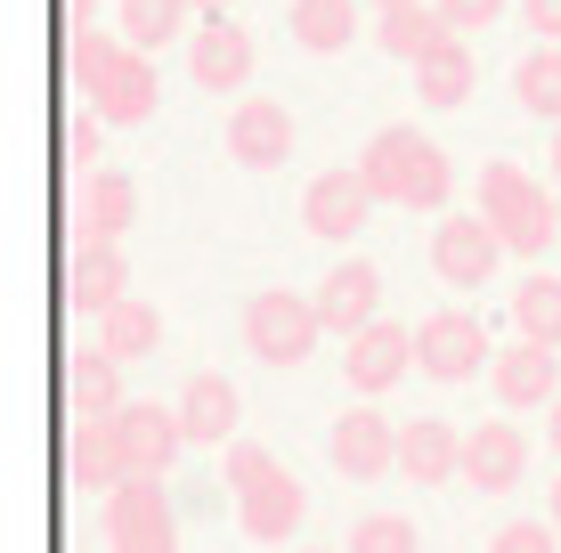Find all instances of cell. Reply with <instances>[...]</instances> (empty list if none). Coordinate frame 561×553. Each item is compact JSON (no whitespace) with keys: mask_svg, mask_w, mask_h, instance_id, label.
Returning a JSON list of instances; mask_svg holds the SVG:
<instances>
[{"mask_svg":"<svg viewBox=\"0 0 561 553\" xmlns=\"http://www.w3.org/2000/svg\"><path fill=\"white\" fill-rule=\"evenodd\" d=\"M375 9H408V0H375Z\"/></svg>","mask_w":561,"mask_h":553,"instance_id":"ab89813d","label":"cell"},{"mask_svg":"<svg viewBox=\"0 0 561 553\" xmlns=\"http://www.w3.org/2000/svg\"><path fill=\"white\" fill-rule=\"evenodd\" d=\"M408 367H415V326H391V318H375L366 334H351V358H342L351 391H366V399H382Z\"/></svg>","mask_w":561,"mask_h":553,"instance_id":"7c38bea8","label":"cell"},{"mask_svg":"<svg viewBox=\"0 0 561 553\" xmlns=\"http://www.w3.org/2000/svg\"><path fill=\"white\" fill-rule=\"evenodd\" d=\"M196 9H204V16H220V9H228V0H196Z\"/></svg>","mask_w":561,"mask_h":553,"instance_id":"74e56055","label":"cell"},{"mask_svg":"<svg viewBox=\"0 0 561 553\" xmlns=\"http://www.w3.org/2000/svg\"><path fill=\"white\" fill-rule=\"evenodd\" d=\"M325 456H334V472H351V481H382V472H399V431L382 424L375 407H351L325 431Z\"/></svg>","mask_w":561,"mask_h":553,"instance_id":"4fadbf2b","label":"cell"},{"mask_svg":"<svg viewBox=\"0 0 561 553\" xmlns=\"http://www.w3.org/2000/svg\"><path fill=\"white\" fill-rule=\"evenodd\" d=\"M351 553H415V521H399V512H366L351 529Z\"/></svg>","mask_w":561,"mask_h":553,"instance_id":"4dcf8cb0","label":"cell"},{"mask_svg":"<svg viewBox=\"0 0 561 553\" xmlns=\"http://www.w3.org/2000/svg\"><path fill=\"white\" fill-rule=\"evenodd\" d=\"M66 407L73 415H114L123 407V358H106L99 342L66 358Z\"/></svg>","mask_w":561,"mask_h":553,"instance_id":"603a6c76","label":"cell"},{"mask_svg":"<svg viewBox=\"0 0 561 553\" xmlns=\"http://www.w3.org/2000/svg\"><path fill=\"white\" fill-rule=\"evenodd\" d=\"M553 538H561V529H553ZM553 538H546V521H513V529H496L489 553H561Z\"/></svg>","mask_w":561,"mask_h":553,"instance_id":"1f68e13d","label":"cell"},{"mask_svg":"<svg viewBox=\"0 0 561 553\" xmlns=\"http://www.w3.org/2000/svg\"><path fill=\"white\" fill-rule=\"evenodd\" d=\"M187 9H196V0H123L114 33H123L130 49H147V57H154V49L171 42V33H180V16H187Z\"/></svg>","mask_w":561,"mask_h":553,"instance_id":"f1b7e54d","label":"cell"},{"mask_svg":"<svg viewBox=\"0 0 561 553\" xmlns=\"http://www.w3.org/2000/svg\"><path fill=\"white\" fill-rule=\"evenodd\" d=\"M480 358H489V326L472 310H432L415 326V367L432 383H463V375H480Z\"/></svg>","mask_w":561,"mask_h":553,"instance_id":"52a82bcc","label":"cell"},{"mask_svg":"<svg viewBox=\"0 0 561 553\" xmlns=\"http://www.w3.org/2000/svg\"><path fill=\"white\" fill-rule=\"evenodd\" d=\"M294 114H285L277 99H244L237 114H228V155H237L244 171H277L285 155H294Z\"/></svg>","mask_w":561,"mask_h":553,"instance_id":"5bb4252c","label":"cell"},{"mask_svg":"<svg viewBox=\"0 0 561 553\" xmlns=\"http://www.w3.org/2000/svg\"><path fill=\"white\" fill-rule=\"evenodd\" d=\"M114 440H123V464L130 472H171V456L187 448V424H180V407L123 399V407H114Z\"/></svg>","mask_w":561,"mask_h":553,"instance_id":"ba28073f","label":"cell"},{"mask_svg":"<svg viewBox=\"0 0 561 553\" xmlns=\"http://www.w3.org/2000/svg\"><path fill=\"white\" fill-rule=\"evenodd\" d=\"M399 481L432 488V481H463V431H448L439 415H423V424L399 431Z\"/></svg>","mask_w":561,"mask_h":553,"instance_id":"e0dca14e","label":"cell"},{"mask_svg":"<svg viewBox=\"0 0 561 553\" xmlns=\"http://www.w3.org/2000/svg\"><path fill=\"white\" fill-rule=\"evenodd\" d=\"M415 99L423 106H463L472 99V49H463V33H448V42L415 66Z\"/></svg>","mask_w":561,"mask_h":553,"instance_id":"d4e9b609","label":"cell"},{"mask_svg":"<svg viewBox=\"0 0 561 553\" xmlns=\"http://www.w3.org/2000/svg\"><path fill=\"white\" fill-rule=\"evenodd\" d=\"M114 301H130V261H123V244H99V237H82L66 253V310H82V318H106Z\"/></svg>","mask_w":561,"mask_h":553,"instance_id":"9c48e42d","label":"cell"},{"mask_svg":"<svg viewBox=\"0 0 561 553\" xmlns=\"http://www.w3.org/2000/svg\"><path fill=\"white\" fill-rule=\"evenodd\" d=\"M546 448L561 456V399H553V407H546Z\"/></svg>","mask_w":561,"mask_h":553,"instance_id":"d590c367","label":"cell"},{"mask_svg":"<svg viewBox=\"0 0 561 553\" xmlns=\"http://www.w3.org/2000/svg\"><path fill=\"white\" fill-rule=\"evenodd\" d=\"M285 25H294V42H301V49L334 57V49H351L358 9H351V0H294V9H285Z\"/></svg>","mask_w":561,"mask_h":553,"instance_id":"4316f807","label":"cell"},{"mask_svg":"<svg viewBox=\"0 0 561 553\" xmlns=\"http://www.w3.org/2000/svg\"><path fill=\"white\" fill-rule=\"evenodd\" d=\"M496 261H505V237L489 228V212H448L432 228V277L456 285V293H472V285L496 277Z\"/></svg>","mask_w":561,"mask_h":553,"instance_id":"8992f818","label":"cell"},{"mask_svg":"<svg viewBox=\"0 0 561 553\" xmlns=\"http://www.w3.org/2000/svg\"><path fill=\"white\" fill-rule=\"evenodd\" d=\"M301 220H309V237L351 244L358 228L375 220V187H366V171H318L309 196H301Z\"/></svg>","mask_w":561,"mask_h":553,"instance_id":"30bf717a","label":"cell"},{"mask_svg":"<svg viewBox=\"0 0 561 553\" xmlns=\"http://www.w3.org/2000/svg\"><path fill=\"white\" fill-rule=\"evenodd\" d=\"M228 488H237V521H244L253 545H285L301 529V512H309L301 481L253 440H228Z\"/></svg>","mask_w":561,"mask_h":553,"instance_id":"3957f363","label":"cell"},{"mask_svg":"<svg viewBox=\"0 0 561 553\" xmlns=\"http://www.w3.org/2000/svg\"><path fill=\"white\" fill-rule=\"evenodd\" d=\"M237 415H244V399L228 375H196V383L180 391V424H187V448H220V440H237Z\"/></svg>","mask_w":561,"mask_h":553,"instance_id":"d6986e66","label":"cell"},{"mask_svg":"<svg viewBox=\"0 0 561 553\" xmlns=\"http://www.w3.org/2000/svg\"><path fill=\"white\" fill-rule=\"evenodd\" d=\"M513 326L520 342H546V350H561V277H529L513 293Z\"/></svg>","mask_w":561,"mask_h":553,"instance_id":"f546056e","label":"cell"},{"mask_svg":"<svg viewBox=\"0 0 561 553\" xmlns=\"http://www.w3.org/2000/svg\"><path fill=\"white\" fill-rule=\"evenodd\" d=\"M513 90H520V106H529L537 123L561 130V42H546V49L520 57V66H513Z\"/></svg>","mask_w":561,"mask_h":553,"instance_id":"83f0119b","label":"cell"},{"mask_svg":"<svg viewBox=\"0 0 561 553\" xmlns=\"http://www.w3.org/2000/svg\"><path fill=\"white\" fill-rule=\"evenodd\" d=\"M439 16H448L456 33H480V25H496V16H505V0H439Z\"/></svg>","mask_w":561,"mask_h":553,"instance_id":"d6a6232c","label":"cell"},{"mask_svg":"<svg viewBox=\"0 0 561 553\" xmlns=\"http://www.w3.org/2000/svg\"><path fill=\"white\" fill-rule=\"evenodd\" d=\"M99 529H106V538H147V529H180V521H171V497H163V472H130V481L99 505Z\"/></svg>","mask_w":561,"mask_h":553,"instance_id":"ffe728a7","label":"cell"},{"mask_svg":"<svg viewBox=\"0 0 561 553\" xmlns=\"http://www.w3.org/2000/svg\"><path fill=\"white\" fill-rule=\"evenodd\" d=\"M358 171H366V187H375V204H399V212H439L448 187H456L448 155H439L423 130H408V123L375 130L366 155H358Z\"/></svg>","mask_w":561,"mask_h":553,"instance_id":"7a4b0ae2","label":"cell"},{"mask_svg":"<svg viewBox=\"0 0 561 553\" xmlns=\"http://www.w3.org/2000/svg\"><path fill=\"white\" fill-rule=\"evenodd\" d=\"M66 66H73V82L90 90V106H99V123H154V106H163V82H154V57L147 49H130L123 33H99V25H82V33H66Z\"/></svg>","mask_w":561,"mask_h":553,"instance_id":"6da1fadb","label":"cell"},{"mask_svg":"<svg viewBox=\"0 0 561 553\" xmlns=\"http://www.w3.org/2000/svg\"><path fill=\"white\" fill-rule=\"evenodd\" d=\"M520 16H529L546 42H561V0H520Z\"/></svg>","mask_w":561,"mask_h":553,"instance_id":"e575fe53","label":"cell"},{"mask_svg":"<svg viewBox=\"0 0 561 553\" xmlns=\"http://www.w3.org/2000/svg\"><path fill=\"white\" fill-rule=\"evenodd\" d=\"M325 318H318V293H285V285H268V293L244 301V342H253V358L268 367H301L309 350H318Z\"/></svg>","mask_w":561,"mask_h":553,"instance_id":"5b68a950","label":"cell"},{"mask_svg":"<svg viewBox=\"0 0 561 553\" xmlns=\"http://www.w3.org/2000/svg\"><path fill=\"white\" fill-rule=\"evenodd\" d=\"M90 155H99V123H90V114H66V163L82 171Z\"/></svg>","mask_w":561,"mask_h":553,"instance_id":"836d02e7","label":"cell"},{"mask_svg":"<svg viewBox=\"0 0 561 553\" xmlns=\"http://www.w3.org/2000/svg\"><path fill=\"white\" fill-rule=\"evenodd\" d=\"M553 180H561V130H553Z\"/></svg>","mask_w":561,"mask_h":553,"instance_id":"f35d334b","label":"cell"},{"mask_svg":"<svg viewBox=\"0 0 561 553\" xmlns=\"http://www.w3.org/2000/svg\"><path fill=\"white\" fill-rule=\"evenodd\" d=\"M496 399L505 407H553L561 399V367L546 342H513L505 358H496Z\"/></svg>","mask_w":561,"mask_h":553,"instance_id":"44dd1931","label":"cell"},{"mask_svg":"<svg viewBox=\"0 0 561 553\" xmlns=\"http://www.w3.org/2000/svg\"><path fill=\"white\" fill-rule=\"evenodd\" d=\"M546 512H553V529H561V481H553V497H546Z\"/></svg>","mask_w":561,"mask_h":553,"instance_id":"8d00e7d4","label":"cell"},{"mask_svg":"<svg viewBox=\"0 0 561 553\" xmlns=\"http://www.w3.org/2000/svg\"><path fill=\"white\" fill-rule=\"evenodd\" d=\"M66 481L73 488H99V497H114V488L130 481L123 440H114V415H73V431H66Z\"/></svg>","mask_w":561,"mask_h":553,"instance_id":"9a60e30c","label":"cell"},{"mask_svg":"<svg viewBox=\"0 0 561 553\" xmlns=\"http://www.w3.org/2000/svg\"><path fill=\"white\" fill-rule=\"evenodd\" d=\"M480 212H489V228L505 237V253L546 261L553 220H561V196H546L520 163H489V171H480Z\"/></svg>","mask_w":561,"mask_h":553,"instance_id":"277c9868","label":"cell"},{"mask_svg":"<svg viewBox=\"0 0 561 553\" xmlns=\"http://www.w3.org/2000/svg\"><path fill=\"white\" fill-rule=\"evenodd\" d=\"M130 220H139V180H130V171H90V187H82V237L123 244Z\"/></svg>","mask_w":561,"mask_h":553,"instance_id":"7402d4cb","label":"cell"},{"mask_svg":"<svg viewBox=\"0 0 561 553\" xmlns=\"http://www.w3.org/2000/svg\"><path fill=\"white\" fill-rule=\"evenodd\" d=\"M154 342H163V310H154V301H114V310L99 318V350L106 358H147Z\"/></svg>","mask_w":561,"mask_h":553,"instance_id":"484cf974","label":"cell"},{"mask_svg":"<svg viewBox=\"0 0 561 553\" xmlns=\"http://www.w3.org/2000/svg\"><path fill=\"white\" fill-rule=\"evenodd\" d=\"M520 464H529L520 424H480V431H463V481H472L480 497H505V488L520 481Z\"/></svg>","mask_w":561,"mask_h":553,"instance_id":"2e32d148","label":"cell"},{"mask_svg":"<svg viewBox=\"0 0 561 553\" xmlns=\"http://www.w3.org/2000/svg\"><path fill=\"white\" fill-rule=\"evenodd\" d=\"M244 73H253V33L228 25V16H211V25L196 33V49H187V82H204V90H237Z\"/></svg>","mask_w":561,"mask_h":553,"instance_id":"ac0fdd59","label":"cell"},{"mask_svg":"<svg viewBox=\"0 0 561 553\" xmlns=\"http://www.w3.org/2000/svg\"><path fill=\"white\" fill-rule=\"evenodd\" d=\"M553 196H561V187H553Z\"/></svg>","mask_w":561,"mask_h":553,"instance_id":"60d3db41","label":"cell"},{"mask_svg":"<svg viewBox=\"0 0 561 553\" xmlns=\"http://www.w3.org/2000/svg\"><path fill=\"white\" fill-rule=\"evenodd\" d=\"M318 318H325V334H366L382 318V269L375 261H342V269H325L318 285Z\"/></svg>","mask_w":561,"mask_h":553,"instance_id":"8fae6325","label":"cell"},{"mask_svg":"<svg viewBox=\"0 0 561 553\" xmlns=\"http://www.w3.org/2000/svg\"><path fill=\"white\" fill-rule=\"evenodd\" d=\"M448 16L439 9H423V0H408V9H382V25H375V42L391 49V57H408V66H423V57H432L439 42H448Z\"/></svg>","mask_w":561,"mask_h":553,"instance_id":"cb8c5ba5","label":"cell"}]
</instances>
